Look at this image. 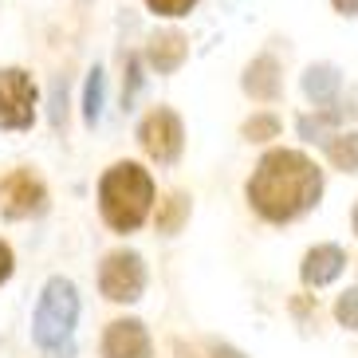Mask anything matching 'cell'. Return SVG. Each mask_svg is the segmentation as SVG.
<instances>
[{
  "label": "cell",
  "instance_id": "cell-1",
  "mask_svg": "<svg viewBox=\"0 0 358 358\" xmlns=\"http://www.w3.org/2000/svg\"><path fill=\"white\" fill-rule=\"evenodd\" d=\"M323 193V173L299 150H268L248 178V201L264 221L284 224L303 217Z\"/></svg>",
  "mask_w": 358,
  "mask_h": 358
},
{
  "label": "cell",
  "instance_id": "cell-2",
  "mask_svg": "<svg viewBox=\"0 0 358 358\" xmlns=\"http://www.w3.org/2000/svg\"><path fill=\"white\" fill-rule=\"evenodd\" d=\"M154 209V178L138 162H115L99 178V213L115 232H134Z\"/></svg>",
  "mask_w": 358,
  "mask_h": 358
},
{
  "label": "cell",
  "instance_id": "cell-3",
  "mask_svg": "<svg viewBox=\"0 0 358 358\" xmlns=\"http://www.w3.org/2000/svg\"><path fill=\"white\" fill-rule=\"evenodd\" d=\"M75 319H79L75 284L64 280V275L48 280L40 292V303H36V315H32L36 347L52 358H71L75 355Z\"/></svg>",
  "mask_w": 358,
  "mask_h": 358
},
{
  "label": "cell",
  "instance_id": "cell-4",
  "mask_svg": "<svg viewBox=\"0 0 358 358\" xmlns=\"http://www.w3.org/2000/svg\"><path fill=\"white\" fill-rule=\"evenodd\" d=\"M36 122V83L20 67H0V130H28Z\"/></svg>",
  "mask_w": 358,
  "mask_h": 358
},
{
  "label": "cell",
  "instance_id": "cell-5",
  "mask_svg": "<svg viewBox=\"0 0 358 358\" xmlns=\"http://www.w3.org/2000/svg\"><path fill=\"white\" fill-rule=\"evenodd\" d=\"M99 287L115 303H134L146 292V264L138 252H110L99 268Z\"/></svg>",
  "mask_w": 358,
  "mask_h": 358
},
{
  "label": "cell",
  "instance_id": "cell-6",
  "mask_svg": "<svg viewBox=\"0 0 358 358\" xmlns=\"http://www.w3.org/2000/svg\"><path fill=\"white\" fill-rule=\"evenodd\" d=\"M138 142H142V150H146L154 162H162V166L178 162L181 146H185V130H181V118L173 115V110H166V106L150 110V115L142 118V127H138Z\"/></svg>",
  "mask_w": 358,
  "mask_h": 358
},
{
  "label": "cell",
  "instance_id": "cell-7",
  "mask_svg": "<svg viewBox=\"0 0 358 358\" xmlns=\"http://www.w3.org/2000/svg\"><path fill=\"white\" fill-rule=\"evenodd\" d=\"M0 205H4V217H12V221L36 217L48 205V189L32 169H12L8 178L0 181Z\"/></svg>",
  "mask_w": 358,
  "mask_h": 358
},
{
  "label": "cell",
  "instance_id": "cell-8",
  "mask_svg": "<svg viewBox=\"0 0 358 358\" xmlns=\"http://www.w3.org/2000/svg\"><path fill=\"white\" fill-rule=\"evenodd\" d=\"M103 358H150V331L138 319H118L103 335Z\"/></svg>",
  "mask_w": 358,
  "mask_h": 358
},
{
  "label": "cell",
  "instance_id": "cell-9",
  "mask_svg": "<svg viewBox=\"0 0 358 358\" xmlns=\"http://www.w3.org/2000/svg\"><path fill=\"white\" fill-rule=\"evenodd\" d=\"M343 264H347L343 248H335V244H319V248H311V252L303 256V284L307 287L331 284V280L343 272Z\"/></svg>",
  "mask_w": 358,
  "mask_h": 358
},
{
  "label": "cell",
  "instance_id": "cell-10",
  "mask_svg": "<svg viewBox=\"0 0 358 358\" xmlns=\"http://www.w3.org/2000/svg\"><path fill=\"white\" fill-rule=\"evenodd\" d=\"M327 154H331V162H335L338 169H358V134L335 138V142L327 146Z\"/></svg>",
  "mask_w": 358,
  "mask_h": 358
},
{
  "label": "cell",
  "instance_id": "cell-11",
  "mask_svg": "<svg viewBox=\"0 0 358 358\" xmlns=\"http://www.w3.org/2000/svg\"><path fill=\"white\" fill-rule=\"evenodd\" d=\"M185 213H189V201L181 197V193L166 197V209L158 213V229H162V232H178L181 221H185Z\"/></svg>",
  "mask_w": 358,
  "mask_h": 358
},
{
  "label": "cell",
  "instance_id": "cell-12",
  "mask_svg": "<svg viewBox=\"0 0 358 358\" xmlns=\"http://www.w3.org/2000/svg\"><path fill=\"white\" fill-rule=\"evenodd\" d=\"M335 319L343 327H358V287H350V292L338 295V303H335Z\"/></svg>",
  "mask_w": 358,
  "mask_h": 358
},
{
  "label": "cell",
  "instance_id": "cell-13",
  "mask_svg": "<svg viewBox=\"0 0 358 358\" xmlns=\"http://www.w3.org/2000/svg\"><path fill=\"white\" fill-rule=\"evenodd\" d=\"M193 4H197V0H146V8L154 12V16H185Z\"/></svg>",
  "mask_w": 358,
  "mask_h": 358
},
{
  "label": "cell",
  "instance_id": "cell-14",
  "mask_svg": "<svg viewBox=\"0 0 358 358\" xmlns=\"http://www.w3.org/2000/svg\"><path fill=\"white\" fill-rule=\"evenodd\" d=\"M275 130H280V122H275L272 115H260V118H252V122L244 127V134L252 138V142H264V138H272Z\"/></svg>",
  "mask_w": 358,
  "mask_h": 358
},
{
  "label": "cell",
  "instance_id": "cell-15",
  "mask_svg": "<svg viewBox=\"0 0 358 358\" xmlns=\"http://www.w3.org/2000/svg\"><path fill=\"white\" fill-rule=\"evenodd\" d=\"M8 275H12V248H8L4 241H0V284H4Z\"/></svg>",
  "mask_w": 358,
  "mask_h": 358
},
{
  "label": "cell",
  "instance_id": "cell-16",
  "mask_svg": "<svg viewBox=\"0 0 358 358\" xmlns=\"http://www.w3.org/2000/svg\"><path fill=\"white\" fill-rule=\"evenodd\" d=\"M338 12H347V16H358V0H335Z\"/></svg>",
  "mask_w": 358,
  "mask_h": 358
},
{
  "label": "cell",
  "instance_id": "cell-17",
  "mask_svg": "<svg viewBox=\"0 0 358 358\" xmlns=\"http://www.w3.org/2000/svg\"><path fill=\"white\" fill-rule=\"evenodd\" d=\"M209 358H244V355H241V350H232V347H217Z\"/></svg>",
  "mask_w": 358,
  "mask_h": 358
},
{
  "label": "cell",
  "instance_id": "cell-18",
  "mask_svg": "<svg viewBox=\"0 0 358 358\" xmlns=\"http://www.w3.org/2000/svg\"><path fill=\"white\" fill-rule=\"evenodd\" d=\"M355 232H358V205H355Z\"/></svg>",
  "mask_w": 358,
  "mask_h": 358
}]
</instances>
